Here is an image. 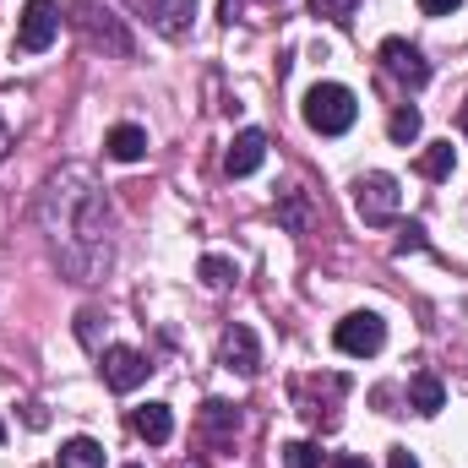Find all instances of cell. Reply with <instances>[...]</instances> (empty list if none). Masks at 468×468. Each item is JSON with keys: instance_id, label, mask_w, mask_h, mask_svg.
<instances>
[{"instance_id": "obj_16", "label": "cell", "mask_w": 468, "mask_h": 468, "mask_svg": "<svg viewBox=\"0 0 468 468\" xmlns=\"http://www.w3.org/2000/svg\"><path fill=\"white\" fill-rule=\"evenodd\" d=\"M452 169H458V147H452V142H431V147L420 153V175H425V180H447Z\"/></svg>"}, {"instance_id": "obj_6", "label": "cell", "mask_w": 468, "mask_h": 468, "mask_svg": "<svg viewBox=\"0 0 468 468\" xmlns=\"http://www.w3.org/2000/svg\"><path fill=\"white\" fill-rule=\"evenodd\" d=\"M381 71H387L392 82H403V88H425V82H431V60H425L409 38H387V44H381Z\"/></svg>"}, {"instance_id": "obj_21", "label": "cell", "mask_w": 468, "mask_h": 468, "mask_svg": "<svg viewBox=\"0 0 468 468\" xmlns=\"http://www.w3.org/2000/svg\"><path fill=\"white\" fill-rule=\"evenodd\" d=\"M354 11H359V0H311V16H322V22H354Z\"/></svg>"}, {"instance_id": "obj_18", "label": "cell", "mask_w": 468, "mask_h": 468, "mask_svg": "<svg viewBox=\"0 0 468 468\" xmlns=\"http://www.w3.org/2000/svg\"><path fill=\"white\" fill-rule=\"evenodd\" d=\"M278 224L289 234L311 229V202H305V191H283V197H278Z\"/></svg>"}, {"instance_id": "obj_1", "label": "cell", "mask_w": 468, "mask_h": 468, "mask_svg": "<svg viewBox=\"0 0 468 468\" xmlns=\"http://www.w3.org/2000/svg\"><path fill=\"white\" fill-rule=\"evenodd\" d=\"M71 186H77V169L49 180L44 202H38V218L49 229V245H55L60 267L71 278H93L99 261H104V224H110V213H104V197L88 186V175H82V191H71Z\"/></svg>"}, {"instance_id": "obj_20", "label": "cell", "mask_w": 468, "mask_h": 468, "mask_svg": "<svg viewBox=\"0 0 468 468\" xmlns=\"http://www.w3.org/2000/svg\"><path fill=\"white\" fill-rule=\"evenodd\" d=\"M197 272H202V283H207V289H229L234 278H239V267H234L229 256H202V267H197Z\"/></svg>"}, {"instance_id": "obj_5", "label": "cell", "mask_w": 468, "mask_h": 468, "mask_svg": "<svg viewBox=\"0 0 468 468\" xmlns=\"http://www.w3.org/2000/svg\"><path fill=\"white\" fill-rule=\"evenodd\" d=\"M55 38H60V5L55 0H27L22 5V22H16V49L44 55Z\"/></svg>"}, {"instance_id": "obj_19", "label": "cell", "mask_w": 468, "mask_h": 468, "mask_svg": "<svg viewBox=\"0 0 468 468\" xmlns=\"http://www.w3.org/2000/svg\"><path fill=\"white\" fill-rule=\"evenodd\" d=\"M420 125H425L420 110H409V104H403V110H392V120H387V136H392L398 147H409V142H420Z\"/></svg>"}, {"instance_id": "obj_23", "label": "cell", "mask_w": 468, "mask_h": 468, "mask_svg": "<svg viewBox=\"0 0 468 468\" xmlns=\"http://www.w3.org/2000/svg\"><path fill=\"white\" fill-rule=\"evenodd\" d=\"M398 250H425V224H403V239Z\"/></svg>"}, {"instance_id": "obj_26", "label": "cell", "mask_w": 468, "mask_h": 468, "mask_svg": "<svg viewBox=\"0 0 468 468\" xmlns=\"http://www.w3.org/2000/svg\"><path fill=\"white\" fill-rule=\"evenodd\" d=\"M234 11H239V0H224V22H234Z\"/></svg>"}, {"instance_id": "obj_2", "label": "cell", "mask_w": 468, "mask_h": 468, "mask_svg": "<svg viewBox=\"0 0 468 468\" xmlns=\"http://www.w3.org/2000/svg\"><path fill=\"white\" fill-rule=\"evenodd\" d=\"M300 110H305V125L316 136H344L354 120H359V99H354L344 82H316Z\"/></svg>"}, {"instance_id": "obj_8", "label": "cell", "mask_w": 468, "mask_h": 468, "mask_svg": "<svg viewBox=\"0 0 468 468\" xmlns=\"http://www.w3.org/2000/svg\"><path fill=\"white\" fill-rule=\"evenodd\" d=\"M77 27L88 33V44H104L110 55H131V33L120 27L110 11H99L93 0H82V5H77Z\"/></svg>"}, {"instance_id": "obj_9", "label": "cell", "mask_w": 468, "mask_h": 468, "mask_svg": "<svg viewBox=\"0 0 468 468\" xmlns=\"http://www.w3.org/2000/svg\"><path fill=\"white\" fill-rule=\"evenodd\" d=\"M147 354L125 349V344H115V349H104V387L110 392H136L142 381H147Z\"/></svg>"}, {"instance_id": "obj_24", "label": "cell", "mask_w": 468, "mask_h": 468, "mask_svg": "<svg viewBox=\"0 0 468 468\" xmlns=\"http://www.w3.org/2000/svg\"><path fill=\"white\" fill-rule=\"evenodd\" d=\"M458 5H463V0H420V11H425V16H452Z\"/></svg>"}, {"instance_id": "obj_13", "label": "cell", "mask_w": 468, "mask_h": 468, "mask_svg": "<svg viewBox=\"0 0 468 468\" xmlns=\"http://www.w3.org/2000/svg\"><path fill=\"white\" fill-rule=\"evenodd\" d=\"M147 16H153V27H158L164 38H180V33L191 27V16H197V0H153Z\"/></svg>"}, {"instance_id": "obj_7", "label": "cell", "mask_w": 468, "mask_h": 468, "mask_svg": "<svg viewBox=\"0 0 468 468\" xmlns=\"http://www.w3.org/2000/svg\"><path fill=\"white\" fill-rule=\"evenodd\" d=\"M218 365L234 370V376H256L261 370V344H256V333L245 322H234L229 333L218 338Z\"/></svg>"}, {"instance_id": "obj_28", "label": "cell", "mask_w": 468, "mask_h": 468, "mask_svg": "<svg viewBox=\"0 0 468 468\" xmlns=\"http://www.w3.org/2000/svg\"><path fill=\"white\" fill-rule=\"evenodd\" d=\"M0 441H5V425H0Z\"/></svg>"}, {"instance_id": "obj_11", "label": "cell", "mask_w": 468, "mask_h": 468, "mask_svg": "<svg viewBox=\"0 0 468 468\" xmlns=\"http://www.w3.org/2000/svg\"><path fill=\"white\" fill-rule=\"evenodd\" d=\"M131 431H136L147 447H164V441L175 436V414H169V403H142V409L131 414Z\"/></svg>"}, {"instance_id": "obj_14", "label": "cell", "mask_w": 468, "mask_h": 468, "mask_svg": "<svg viewBox=\"0 0 468 468\" xmlns=\"http://www.w3.org/2000/svg\"><path fill=\"white\" fill-rule=\"evenodd\" d=\"M104 153H110L115 164H136V158L147 153V131H142V125H115V131L104 136Z\"/></svg>"}, {"instance_id": "obj_4", "label": "cell", "mask_w": 468, "mask_h": 468, "mask_svg": "<svg viewBox=\"0 0 468 468\" xmlns=\"http://www.w3.org/2000/svg\"><path fill=\"white\" fill-rule=\"evenodd\" d=\"M333 344L344 354H354V359H370V354H381V344H387V322L376 311H349L333 327Z\"/></svg>"}, {"instance_id": "obj_17", "label": "cell", "mask_w": 468, "mask_h": 468, "mask_svg": "<svg viewBox=\"0 0 468 468\" xmlns=\"http://www.w3.org/2000/svg\"><path fill=\"white\" fill-rule=\"evenodd\" d=\"M60 468H104V447L93 436H71L60 447Z\"/></svg>"}, {"instance_id": "obj_22", "label": "cell", "mask_w": 468, "mask_h": 468, "mask_svg": "<svg viewBox=\"0 0 468 468\" xmlns=\"http://www.w3.org/2000/svg\"><path fill=\"white\" fill-rule=\"evenodd\" d=\"M283 468H322V447L316 441H289L283 447Z\"/></svg>"}, {"instance_id": "obj_3", "label": "cell", "mask_w": 468, "mask_h": 468, "mask_svg": "<svg viewBox=\"0 0 468 468\" xmlns=\"http://www.w3.org/2000/svg\"><path fill=\"white\" fill-rule=\"evenodd\" d=\"M398 207H403V191H398L392 175L376 169V175H359V180H354V213H359L365 224H392Z\"/></svg>"}, {"instance_id": "obj_25", "label": "cell", "mask_w": 468, "mask_h": 468, "mask_svg": "<svg viewBox=\"0 0 468 468\" xmlns=\"http://www.w3.org/2000/svg\"><path fill=\"white\" fill-rule=\"evenodd\" d=\"M387 468H420V463H414V452H403V447H392V458H387Z\"/></svg>"}, {"instance_id": "obj_15", "label": "cell", "mask_w": 468, "mask_h": 468, "mask_svg": "<svg viewBox=\"0 0 468 468\" xmlns=\"http://www.w3.org/2000/svg\"><path fill=\"white\" fill-rule=\"evenodd\" d=\"M409 403H414V414H425V420H431V414H441V403H447V387H441L431 370H420V376L409 381Z\"/></svg>"}, {"instance_id": "obj_10", "label": "cell", "mask_w": 468, "mask_h": 468, "mask_svg": "<svg viewBox=\"0 0 468 468\" xmlns=\"http://www.w3.org/2000/svg\"><path fill=\"white\" fill-rule=\"evenodd\" d=\"M239 409L234 403H224V398H207L202 403V436L213 441V447H234V436H239Z\"/></svg>"}, {"instance_id": "obj_12", "label": "cell", "mask_w": 468, "mask_h": 468, "mask_svg": "<svg viewBox=\"0 0 468 468\" xmlns=\"http://www.w3.org/2000/svg\"><path fill=\"white\" fill-rule=\"evenodd\" d=\"M261 158H267V136H261V131H239L229 142V153H224V169H229V175H256Z\"/></svg>"}, {"instance_id": "obj_29", "label": "cell", "mask_w": 468, "mask_h": 468, "mask_svg": "<svg viewBox=\"0 0 468 468\" xmlns=\"http://www.w3.org/2000/svg\"><path fill=\"white\" fill-rule=\"evenodd\" d=\"M125 468H136V463H125Z\"/></svg>"}, {"instance_id": "obj_27", "label": "cell", "mask_w": 468, "mask_h": 468, "mask_svg": "<svg viewBox=\"0 0 468 468\" xmlns=\"http://www.w3.org/2000/svg\"><path fill=\"white\" fill-rule=\"evenodd\" d=\"M338 468H365V458H338Z\"/></svg>"}]
</instances>
